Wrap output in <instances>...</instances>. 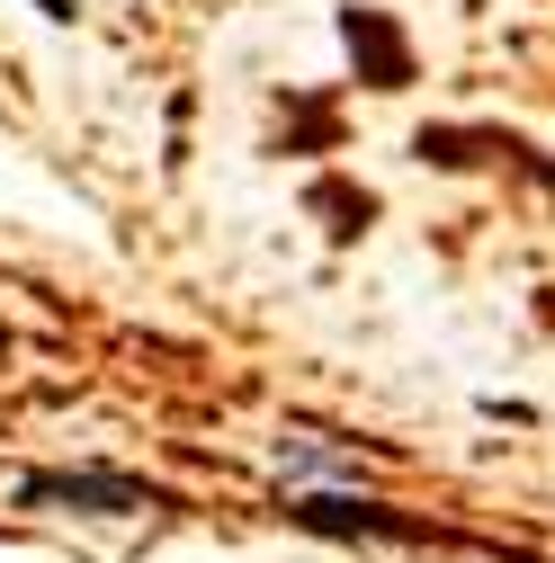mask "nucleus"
Instances as JSON below:
<instances>
[{
    "label": "nucleus",
    "instance_id": "obj_1",
    "mask_svg": "<svg viewBox=\"0 0 555 563\" xmlns=\"http://www.w3.org/2000/svg\"><path fill=\"white\" fill-rule=\"evenodd\" d=\"M28 510H90V519H134V510H179L162 483H134L117 465H54V474H28L19 483Z\"/></svg>",
    "mask_w": 555,
    "mask_h": 563
},
{
    "label": "nucleus",
    "instance_id": "obj_2",
    "mask_svg": "<svg viewBox=\"0 0 555 563\" xmlns=\"http://www.w3.org/2000/svg\"><path fill=\"white\" fill-rule=\"evenodd\" d=\"M287 519H296V528H314V537H385V545H457L448 528H431V519H412V510H394V501H359V492H296V501H287Z\"/></svg>",
    "mask_w": 555,
    "mask_h": 563
},
{
    "label": "nucleus",
    "instance_id": "obj_3",
    "mask_svg": "<svg viewBox=\"0 0 555 563\" xmlns=\"http://www.w3.org/2000/svg\"><path fill=\"white\" fill-rule=\"evenodd\" d=\"M340 45H350L368 90H403L412 81V45H403V27L385 10H340Z\"/></svg>",
    "mask_w": 555,
    "mask_h": 563
},
{
    "label": "nucleus",
    "instance_id": "obj_4",
    "mask_svg": "<svg viewBox=\"0 0 555 563\" xmlns=\"http://www.w3.org/2000/svg\"><path fill=\"white\" fill-rule=\"evenodd\" d=\"M314 216H331V242H350V233H368L377 197H368V188H340V179H323V188H314Z\"/></svg>",
    "mask_w": 555,
    "mask_h": 563
},
{
    "label": "nucleus",
    "instance_id": "obj_5",
    "mask_svg": "<svg viewBox=\"0 0 555 563\" xmlns=\"http://www.w3.org/2000/svg\"><path fill=\"white\" fill-rule=\"evenodd\" d=\"M287 474H359V456H350V448L305 439V448H287Z\"/></svg>",
    "mask_w": 555,
    "mask_h": 563
},
{
    "label": "nucleus",
    "instance_id": "obj_6",
    "mask_svg": "<svg viewBox=\"0 0 555 563\" xmlns=\"http://www.w3.org/2000/svg\"><path fill=\"white\" fill-rule=\"evenodd\" d=\"M36 10H45V19H81V0H36Z\"/></svg>",
    "mask_w": 555,
    "mask_h": 563
}]
</instances>
